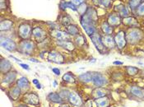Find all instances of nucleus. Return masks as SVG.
<instances>
[{
	"label": "nucleus",
	"instance_id": "f257e3e1",
	"mask_svg": "<svg viewBox=\"0 0 144 107\" xmlns=\"http://www.w3.org/2000/svg\"><path fill=\"white\" fill-rule=\"evenodd\" d=\"M81 24L82 26L83 29L85 30L86 33L90 36L96 32V28L95 26H94V20L90 17L87 13L84 14L82 17Z\"/></svg>",
	"mask_w": 144,
	"mask_h": 107
},
{
	"label": "nucleus",
	"instance_id": "f03ea898",
	"mask_svg": "<svg viewBox=\"0 0 144 107\" xmlns=\"http://www.w3.org/2000/svg\"><path fill=\"white\" fill-rule=\"evenodd\" d=\"M128 43L134 45L140 41L143 38V33L139 29H132L125 35Z\"/></svg>",
	"mask_w": 144,
	"mask_h": 107
},
{
	"label": "nucleus",
	"instance_id": "7ed1b4c3",
	"mask_svg": "<svg viewBox=\"0 0 144 107\" xmlns=\"http://www.w3.org/2000/svg\"><path fill=\"white\" fill-rule=\"evenodd\" d=\"M22 101L25 102L26 104H29L34 106H38L40 104V97L36 92H27V93L24 94L22 97Z\"/></svg>",
	"mask_w": 144,
	"mask_h": 107
},
{
	"label": "nucleus",
	"instance_id": "20e7f679",
	"mask_svg": "<svg viewBox=\"0 0 144 107\" xmlns=\"http://www.w3.org/2000/svg\"><path fill=\"white\" fill-rule=\"evenodd\" d=\"M19 50L24 54H31L33 53L34 50H35V44L32 41H29V40H23L20 43Z\"/></svg>",
	"mask_w": 144,
	"mask_h": 107
},
{
	"label": "nucleus",
	"instance_id": "39448f33",
	"mask_svg": "<svg viewBox=\"0 0 144 107\" xmlns=\"http://www.w3.org/2000/svg\"><path fill=\"white\" fill-rule=\"evenodd\" d=\"M92 82L96 86L100 87L106 85L108 81L103 74L100 72H92Z\"/></svg>",
	"mask_w": 144,
	"mask_h": 107
},
{
	"label": "nucleus",
	"instance_id": "423d86ee",
	"mask_svg": "<svg viewBox=\"0 0 144 107\" xmlns=\"http://www.w3.org/2000/svg\"><path fill=\"white\" fill-rule=\"evenodd\" d=\"M31 27L28 24H21L18 28V35L23 40H27L31 36Z\"/></svg>",
	"mask_w": 144,
	"mask_h": 107
},
{
	"label": "nucleus",
	"instance_id": "0eeeda50",
	"mask_svg": "<svg viewBox=\"0 0 144 107\" xmlns=\"http://www.w3.org/2000/svg\"><path fill=\"white\" fill-rule=\"evenodd\" d=\"M115 45H117V47L119 50H123L125 47L127 40H126V36H125V32L123 31H119L115 36Z\"/></svg>",
	"mask_w": 144,
	"mask_h": 107
},
{
	"label": "nucleus",
	"instance_id": "6e6552de",
	"mask_svg": "<svg viewBox=\"0 0 144 107\" xmlns=\"http://www.w3.org/2000/svg\"><path fill=\"white\" fill-rule=\"evenodd\" d=\"M1 45L5 50H8V51H15L17 50V44L15 41L13 40L10 38H3V36L1 37Z\"/></svg>",
	"mask_w": 144,
	"mask_h": 107
},
{
	"label": "nucleus",
	"instance_id": "1a4fd4ad",
	"mask_svg": "<svg viewBox=\"0 0 144 107\" xmlns=\"http://www.w3.org/2000/svg\"><path fill=\"white\" fill-rule=\"evenodd\" d=\"M68 100H69L70 104L74 106L82 107L84 105L83 100L81 98V96H80L77 92H70L69 97Z\"/></svg>",
	"mask_w": 144,
	"mask_h": 107
},
{
	"label": "nucleus",
	"instance_id": "9d476101",
	"mask_svg": "<svg viewBox=\"0 0 144 107\" xmlns=\"http://www.w3.org/2000/svg\"><path fill=\"white\" fill-rule=\"evenodd\" d=\"M91 40L92 41V43L94 44V45L96 46V50L98 51H100L101 53H102L105 49V45H103L102 40H101V36L99 35L96 32H95L94 34H92L91 36Z\"/></svg>",
	"mask_w": 144,
	"mask_h": 107
},
{
	"label": "nucleus",
	"instance_id": "9b49d317",
	"mask_svg": "<svg viewBox=\"0 0 144 107\" xmlns=\"http://www.w3.org/2000/svg\"><path fill=\"white\" fill-rule=\"evenodd\" d=\"M51 36L58 40H70V35L68 32L59 31V30H54L51 31Z\"/></svg>",
	"mask_w": 144,
	"mask_h": 107
},
{
	"label": "nucleus",
	"instance_id": "f8f14e48",
	"mask_svg": "<svg viewBox=\"0 0 144 107\" xmlns=\"http://www.w3.org/2000/svg\"><path fill=\"white\" fill-rule=\"evenodd\" d=\"M49 61L55 63V64H63L64 62V58L62 54L59 53V52L57 51H51L50 53L49 54Z\"/></svg>",
	"mask_w": 144,
	"mask_h": 107
},
{
	"label": "nucleus",
	"instance_id": "ddd939ff",
	"mask_svg": "<svg viewBox=\"0 0 144 107\" xmlns=\"http://www.w3.org/2000/svg\"><path fill=\"white\" fill-rule=\"evenodd\" d=\"M17 85L20 87L21 92H27L31 87V84H30L29 80L26 77H21L20 78H18L17 80Z\"/></svg>",
	"mask_w": 144,
	"mask_h": 107
},
{
	"label": "nucleus",
	"instance_id": "4468645a",
	"mask_svg": "<svg viewBox=\"0 0 144 107\" xmlns=\"http://www.w3.org/2000/svg\"><path fill=\"white\" fill-rule=\"evenodd\" d=\"M32 36L37 41H42L46 37V33L41 27H35L32 30Z\"/></svg>",
	"mask_w": 144,
	"mask_h": 107
},
{
	"label": "nucleus",
	"instance_id": "2eb2a0df",
	"mask_svg": "<svg viewBox=\"0 0 144 107\" xmlns=\"http://www.w3.org/2000/svg\"><path fill=\"white\" fill-rule=\"evenodd\" d=\"M21 90L20 89V87L18 86H13L12 88H10L8 93L9 98L11 99L12 100H18V98L21 96Z\"/></svg>",
	"mask_w": 144,
	"mask_h": 107
},
{
	"label": "nucleus",
	"instance_id": "dca6fc26",
	"mask_svg": "<svg viewBox=\"0 0 144 107\" xmlns=\"http://www.w3.org/2000/svg\"><path fill=\"white\" fill-rule=\"evenodd\" d=\"M12 68H13V66H12V64L10 63L9 60L6 59V58H2L1 62H0V71H1V73H7V72H10Z\"/></svg>",
	"mask_w": 144,
	"mask_h": 107
},
{
	"label": "nucleus",
	"instance_id": "f3484780",
	"mask_svg": "<svg viewBox=\"0 0 144 107\" xmlns=\"http://www.w3.org/2000/svg\"><path fill=\"white\" fill-rule=\"evenodd\" d=\"M101 40H102L103 45L105 46V47L109 48V49H112V48L115 47V39H114L112 36H105L101 37Z\"/></svg>",
	"mask_w": 144,
	"mask_h": 107
},
{
	"label": "nucleus",
	"instance_id": "a211bd4d",
	"mask_svg": "<svg viewBox=\"0 0 144 107\" xmlns=\"http://www.w3.org/2000/svg\"><path fill=\"white\" fill-rule=\"evenodd\" d=\"M16 78H17V73L15 72H9L4 74V77L2 80V83L12 84L16 80Z\"/></svg>",
	"mask_w": 144,
	"mask_h": 107
},
{
	"label": "nucleus",
	"instance_id": "6ab92c4d",
	"mask_svg": "<svg viewBox=\"0 0 144 107\" xmlns=\"http://www.w3.org/2000/svg\"><path fill=\"white\" fill-rule=\"evenodd\" d=\"M57 44L59 46H61L62 48L69 50V51H72V50L75 49L74 44L70 40H58Z\"/></svg>",
	"mask_w": 144,
	"mask_h": 107
},
{
	"label": "nucleus",
	"instance_id": "aec40b11",
	"mask_svg": "<svg viewBox=\"0 0 144 107\" xmlns=\"http://www.w3.org/2000/svg\"><path fill=\"white\" fill-rule=\"evenodd\" d=\"M91 95H92V97L95 99H98L101 97H104V96H106V91L104 88L101 87H96L95 90H93V92H91Z\"/></svg>",
	"mask_w": 144,
	"mask_h": 107
},
{
	"label": "nucleus",
	"instance_id": "412c9836",
	"mask_svg": "<svg viewBox=\"0 0 144 107\" xmlns=\"http://www.w3.org/2000/svg\"><path fill=\"white\" fill-rule=\"evenodd\" d=\"M121 21L119 16L115 15V14H111L108 17V23L111 26V27H117L120 24Z\"/></svg>",
	"mask_w": 144,
	"mask_h": 107
},
{
	"label": "nucleus",
	"instance_id": "4be33fe9",
	"mask_svg": "<svg viewBox=\"0 0 144 107\" xmlns=\"http://www.w3.org/2000/svg\"><path fill=\"white\" fill-rule=\"evenodd\" d=\"M78 79L80 82H83V83H89V82H92V72H87L81 74L78 76Z\"/></svg>",
	"mask_w": 144,
	"mask_h": 107
},
{
	"label": "nucleus",
	"instance_id": "5701e85b",
	"mask_svg": "<svg viewBox=\"0 0 144 107\" xmlns=\"http://www.w3.org/2000/svg\"><path fill=\"white\" fill-rule=\"evenodd\" d=\"M97 107H109L110 106V99L107 96H104L95 100Z\"/></svg>",
	"mask_w": 144,
	"mask_h": 107
},
{
	"label": "nucleus",
	"instance_id": "b1692460",
	"mask_svg": "<svg viewBox=\"0 0 144 107\" xmlns=\"http://www.w3.org/2000/svg\"><path fill=\"white\" fill-rule=\"evenodd\" d=\"M130 93L134 96L135 97H137L139 99H143L144 98L143 96V91L138 86H133L130 88Z\"/></svg>",
	"mask_w": 144,
	"mask_h": 107
},
{
	"label": "nucleus",
	"instance_id": "393cba45",
	"mask_svg": "<svg viewBox=\"0 0 144 107\" xmlns=\"http://www.w3.org/2000/svg\"><path fill=\"white\" fill-rule=\"evenodd\" d=\"M47 99L49 101H52L54 103H62L63 101V99L60 97L59 93L57 92H51L47 96Z\"/></svg>",
	"mask_w": 144,
	"mask_h": 107
},
{
	"label": "nucleus",
	"instance_id": "a878e982",
	"mask_svg": "<svg viewBox=\"0 0 144 107\" xmlns=\"http://www.w3.org/2000/svg\"><path fill=\"white\" fill-rule=\"evenodd\" d=\"M13 25V22L10 20H3L0 24V30L1 31H8L12 28Z\"/></svg>",
	"mask_w": 144,
	"mask_h": 107
},
{
	"label": "nucleus",
	"instance_id": "bb28decb",
	"mask_svg": "<svg viewBox=\"0 0 144 107\" xmlns=\"http://www.w3.org/2000/svg\"><path fill=\"white\" fill-rule=\"evenodd\" d=\"M116 10L118 11V13H119L120 17H123V18H126V17H129V11H128V9L126 8V7L124 5L120 4V5L117 6Z\"/></svg>",
	"mask_w": 144,
	"mask_h": 107
},
{
	"label": "nucleus",
	"instance_id": "cd10ccee",
	"mask_svg": "<svg viewBox=\"0 0 144 107\" xmlns=\"http://www.w3.org/2000/svg\"><path fill=\"white\" fill-rule=\"evenodd\" d=\"M101 30H102L103 33H105L106 36H110L112 34V32H113L112 27L108 22H105V21H104V22L101 24Z\"/></svg>",
	"mask_w": 144,
	"mask_h": 107
},
{
	"label": "nucleus",
	"instance_id": "c85d7f7f",
	"mask_svg": "<svg viewBox=\"0 0 144 107\" xmlns=\"http://www.w3.org/2000/svg\"><path fill=\"white\" fill-rule=\"evenodd\" d=\"M62 79H63V82H68V83H75L76 82L74 76H73L71 72H67V73H65L64 75L63 76Z\"/></svg>",
	"mask_w": 144,
	"mask_h": 107
},
{
	"label": "nucleus",
	"instance_id": "c756f323",
	"mask_svg": "<svg viewBox=\"0 0 144 107\" xmlns=\"http://www.w3.org/2000/svg\"><path fill=\"white\" fill-rule=\"evenodd\" d=\"M67 32L70 36H77L79 33V29L75 25H69L67 27Z\"/></svg>",
	"mask_w": 144,
	"mask_h": 107
},
{
	"label": "nucleus",
	"instance_id": "7c9ffc66",
	"mask_svg": "<svg viewBox=\"0 0 144 107\" xmlns=\"http://www.w3.org/2000/svg\"><path fill=\"white\" fill-rule=\"evenodd\" d=\"M138 71H139L138 68L133 67V66H128V67H126V72H127V73L129 74V76L137 75Z\"/></svg>",
	"mask_w": 144,
	"mask_h": 107
},
{
	"label": "nucleus",
	"instance_id": "2f4dec72",
	"mask_svg": "<svg viewBox=\"0 0 144 107\" xmlns=\"http://www.w3.org/2000/svg\"><path fill=\"white\" fill-rule=\"evenodd\" d=\"M60 6H61L62 8H63V9L67 8V7H69V8L73 9V11H77V10L75 4L73 3H72V2H64V3H62Z\"/></svg>",
	"mask_w": 144,
	"mask_h": 107
},
{
	"label": "nucleus",
	"instance_id": "473e14b6",
	"mask_svg": "<svg viewBox=\"0 0 144 107\" xmlns=\"http://www.w3.org/2000/svg\"><path fill=\"white\" fill-rule=\"evenodd\" d=\"M75 43L77 46H82L86 43V38L83 36H78L75 38Z\"/></svg>",
	"mask_w": 144,
	"mask_h": 107
},
{
	"label": "nucleus",
	"instance_id": "72a5a7b5",
	"mask_svg": "<svg viewBox=\"0 0 144 107\" xmlns=\"http://www.w3.org/2000/svg\"><path fill=\"white\" fill-rule=\"evenodd\" d=\"M59 96H60V97L63 99V100H69L70 92L68 90L63 89L59 92Z\"/></svg>",
	"mask_w": 144,
	"mask_h": 107
},
{
	"label": "nucleus",
	"instance_id": "f704fd0d",
	"mask_svg": "<svg viewBox=\"0 0 144 107\" xmlns=\"http://www.w3.org/2000/svg\"><path fill=\"white\" fill-rule=\"evenodd\" d=\"M87 4L86 3H82V4H80L79 5V7H77V11L78 12V13L81 14L82 16V15H84L86 13H87Z\"/></svg>",
	"mask_w": 144,
	"mask_h": 107
},
{
	"label": "nucleus",
	"instance_id": "c9c22d12",
	"mask_svg": "<svg viewBox=\"0 0 144 107\" xmlns=\"http://www.w3.org/2000/svg\"><path fill=\"white\" fill-rule=\"evenodd\" d=\"M140 3H141V0H130L129 1V7L132 9H135L137 6L140 5Z\"/></svg>",
	"mask_w": 144,
	"mask_h": 107
},
{
	"label": "nucleus",
	"instance_id": "e433bc0d",
	"mask_svg": "<svg viewBox=\"0 0 144 107\" xmlns=\"http://www.w3.org/2000/svg\"><path fill=\"white\" fill-rule=\"evenodd\" d=\"M134 21V19L133 17H126L123 19V23H125L126 25H129V26H133V22Z\"/></svg>",
	"mask_w": 144,
	"mask_h": 107
},
{
	"label": "nucleus",
	"instance_id": "4c0bfd02",
	"mask_svg": "<svg viewBox=\"0 0 144 107\" xmlns=\"http://www.w3.org/2000/svg\"><path fill=\"white\" fill-rule=\"evenodd\" d=\"M137 13L141 16L144 15V3H142L137 7Z\"/></svg>",
	"mask_w": 144,
	"mask_h": 107
},
{
	"label": "nucleus",
	"instance_id": "58836bf2",
	"mask_svg": "<svg viewBox=\"0 0 144 107\" xmlns=\"http://www.w3.org/2000/svg\"><path fill=\"white\" fill-rule=\"evenodd\" d=\"M101 3H102V5L105 6V7H109L111 4V0H101Z\"/></svg>",
	"mask_w": 144,
	"mask_h": 107
},
{
	"label": "nucleus",
	"instance_id": "ea45409f",
	"mask_svg": "<svg viewBox=\"0 0 144 107\" xmlns=\"http://www.w3.org/2000/svg\"><path fill=\"white\" fill-rule=\"evenodd\" d=\"M52 71H53L54 73L56 74V75H58V76H59V75H60V73H61L60 70H59L58 68H52Z\"/></svg>",
	"mask_w": 144,
	"mask_h": 107
},
{
	"label": "nucleus",
	"instance_id": "a19ab883",
	"mask_svg": "<svg viewBox=\"0 0 144 107\" xmlns=\"http://www.w3.org/2000/svg\"><path fill=\"white\" fill-rule=\"evenodd\" d=\"M19 66L20 67H21L23 68V69H26V70H29L30 69V68H29V65L28 64H19Z\"/></svg>",
	"mask_w": 144,
	"mask_h": 107
},
{
	"label": "nucleus",
	"instance_id": "79ce46f5",
	"mask_svg": "<svg viewBox=\"0 0 144 107\" xmlns=\"http://www.w3.org/2000/svg\"><path fill=\"white\" fill-rule=\"evenodd\" d=\"M84 0H73V3H74L75 5H80L82 3H83Z\"/></svg>",
	"mask_w": 144,
	"mask_h": 107
},
{
	"label": "nucleus",
	"instance_id": "37998d69",
	"mask_svg": "<svg viewBox=\"0 0 144 107\" xmlns=\"http://www.w3.org/2000/svg\"><path fill=\"white\" fill-rule=\"evenodd\" d=\"M115 65H123V62H120V61H115L113 63Z\"/></svg>",
	"mask_w": 144,
	"mask_h": 107
},
{
	"label": "nucleus",
	"instance_id": "c03bdc74",
	"mask_svg": "<svg viewBox=\"0 0 144 107\" xmlns=\"http://www.w3.org/2000/svg\"><path fill=\"white\" fill-rule=\"evenodd\" d=\"M30 61H31V62H34V63H40V61H39V60L35 59V58H30Z\"/></svg>",
	"mask_w": 144,
	"mask_h": 107
},
{
	"label": "nucleus",
	"instance_id": "a18cd8bd",
	"mask_svg": "<svg viewBox=\"0 0 144 107\" xmlns=\"http://www.w3.org/2000/svg\"><path fill=\"white\" fill-rule=\"evenodd\" d=\"M32 83L35 84V85H37L38 83H40V82H39V80H37V79H33V80H32Z\"/></svg>",
	"mask_w": 144,
	"mask_h": 107
},
{
	"label": "nucleus",
	"instance_id": "49530a36",
	"mask_svg": "<svg viewBox=\"0 0 144 107\" xmlns=\"http://www.w3.org/2000/svg\"><path fill=\"white\" fill-rule=\"evenodd\" d=\"M10 58H13V59H15L17 62H21V60L18 59V58H15V57H14V56H13V55H10Z\"/></svg>",
	"mask_w": 144,
	"mask_h": 107
},
{
	"label": "nucleus",
	"instance_id": "de8ad7c7",
	"mask_svg": "<svg viewBox=\"0 0 144 107\" xmlns=\"http://www.w3.org/2000/svg\"><path fill=\"white\" fill-rule=\"evenodd\" d=\"M17 107H29L28 106H27L26 104H20V105H18Z\"/></svg>",
	"mask_w": 144,
	"mask_h": 107
},
{
	"label": "nucleus",
	"instance_id": "09e8293b",
	"mask_svg": "<svg viewBox=\"0 0 144 107\" xmlns=\"http://www.w3.org/2000/svg\"><path fill=\"white\" fill-rule=\"evenodd\" d=\"M35 86H36L37 89H41V85L40 83H38L37 85H35Z\"/></svg>",
	"mask_w": 144,
	"mask_h": 107
},
{
	"label": "nucleus",
	"instance_id": "8fccbe9b",
	"mask_svg": "<svg viewBox=\"0 0 144 107\" xmlns=\"http://www.w3.org/2000/svg\"><path fill=\"white\" fill-rule=\"evenodd\" d=\"M59 107H70L69 105H67V104H63V105H61L60 106H59Z\"/></svg>",
	"mask_w": 144,
	"mask_h": 107
},
{
	"label": "nucleus",
	"instance_id": "3c124183",
	"mask_svg": "<svg viewBox=\"0 0 144 107\" xmlns=\"http://www.w3.org/2000/svg\"><path fill=\"white\" fill-rule=\"evenodd\" d=\"M56 86H57V82H56V81H55V82H54V86L55 87Z\"/></svg>",
	"mask_w": 144,
	"mask_h": 107
},
{
	"label": "nucleus",
	"instance_id": "603ef678",
	"mask_svg": "<svg viewBox=\"0 0 144 107\" xmlns=\"http://www.w3.org/2000/svg\"><path fill=\"white\" fill-rule=\"evenodd\" d=\"M143 96H144V91H143Z\"/></svg>",
	"mask_w": 144,
	"mask_h": 107
},
{
	"label": "nucleus",
	"instance_id": "864d4df0",
	"mask_svg": "<svg viewBox=\"0 0 144 107\" xmlns=\"http://www.w3.org/2000/svg\"><path fill=\"white\" fill-rule=\"evenodd\" d=\"M143 1H144V0H143Z\"/></svg>",
	"mask_w": 144,
	"mask_h": 107
}]
</instances>
